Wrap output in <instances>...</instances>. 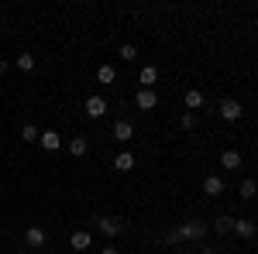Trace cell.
Returning a JSON list of instances; mask_svg holds the SVG:
<instances>
[{
	"mask_svg": "<svg viewBox=\"0 0 258 254\" xmlns=\"http://www.w3.org/2000/svg\"><path fill=\"white\" fill-rule=\"evenodd\" d=\"M131 134H135V127L127 120H117L114 124V141H131Z\"/></svg>",
	"mask_w": 258,
	"mask_h": 254,
	"instance_id": "7",
	"label": "cell"
},
{
	"mask_svg": "<svg viewBox=\"0 0 258 254\" xmlns=\"http://www.w3.org/2000/svg\"><path fill=\"white\" fill-rule=\"evenodd\" d=\"M114 168H117V172H131V168H135V155H131V151H120V155L114 158Z\"/></svg>",
	"mask_w": 258,
	"mask_h": 254,
	"instance_id": "5",
	"label": "cell"
},
{
	"mask_svg": "<svg viewBox=\"0 0 258 254\" xmlns=\"http://www.w3.org/2000/svg\"><path fill=\"white\" fill-rule=\"evenodd\" d=\"M234 230H238L241 237H251L255 234V223H251V220H234Z\"/></svg>",
	"mask_w": 258,
	"mask_h": 254,
	"instance_id": "16",
	"label": "cell"
},
{
	"mask_svg": "<svg viewBox=\"0 0 258 254\" xmlns=\"http://www.w3.org/2000/svg\"><path fill=\"white\" fill-rule=\"evenodd\" d=\"M179 124H182V127H193V124H197V117H193V114H182V120H179Z\"/></svg>",
	"mask_w": 258,
	"mask_h": 254,
	"instance_id": "24",
	"label": "cell"
},
{
	"mask_svg": "<svg viewBox=\"0 0 258 254\" xmlns=\"http://www.w3.org/2000/svg\"><path fill=\"white\" fill-rule=\"evenodd\" d=\"M69 244H73V251H86V247H90V234H86V230H76Z\"/></svg>",
	"mask_w": 258,
	"mask_h": 254,
	"instance_id": "12",
	"label": "cell"
},
{
	"mask_svg": "<svg viewBox=\"0 0 258 254\" xmlns=\"http://www.w3.org/2000/svg\"><path fill=\"white\" fill-rule=\"evenodd\" d=\"M220 117L224 120H238L241 117V103L238 100H224V103H220Z\"/></svg>",
	"mask_w": 258,
	"mask_h": 254,
	"instance_id": "2",
	"label": "cell"
},
{
	"mask_svg": "<svg viewBox=\"0 0 258 254\" xmlns=\"http://www.w3.org/2000/svg\"><path fill=\"white\" fill-rule=\"evenodd\" d=\"M255 193H258V182H255V179H244V182H241V196H244V199H251Z\"/></svg>",
	"mask_w": 258,
	"mask_h": 254,
	"instance_id": "17",
	"label": "cell"
},
{
	"mask_svg": "<svg viewBox=\"0 0 258 254\" xmlns=\"http://www.w3.org/2000/svg\"><path fill=\"white\" fill-rule=\"evenodd\" d=\"M97 79H100V82H114V79H117V72H114L110 65H103V69L97 72Z\"/></svg>",
	"mask_w": 258,
	"mask_h": 254,
	"instance_id": "20",
	"label": "cell"
},
{
	"mask_svg": "<svg viewBox=\"0 0 258 254\" xmlns=\"http://www.w3.org/2000/svg\"><path fill=\"white\" fill-rule=\"evenodd\" d=\"M186 107H189V110H200V107H203V93H200V90H189V93H186Z\"/></svg>",
	"mask_w": 258,
	"mask_h": 254,
	"instance_id": "13",
	"label": "cell"
},
{
	"mask_svg": "<svg viewBox=\"0 0 258 254\" xmlns=\"http://www.w3.org/2000/svg\"><path fill=\"white\" fill-rule=\"evenodd\" d=\"M135 55H138V48H135V45H120V59H124V62H131Z\"/></svg>",
	"mask_w": 258,
	"mask_h": 254,
	"instance_id": "22",
	"label": "cell"
},
{
	"mask_svg": "<svg viewBox=\"0 0 258 254\" xmlns=\"http://www.w3.org/2000/svg\"><path fill=\"white\" fill-rule=\"evenodd\" d=\"M100 254H120V251H117V247H103Z\"/></svg>",
	"mask_w": 258,
	"mask_h": 254,
	"instance_id": "25",
	"label": "cell"
},
{
	"mask_svg": "<svg viewBox=\"0 0 258 254\" xmlns=\"http://www.w3.org/2000/svg\"><path fill=\"white\" fill-rule=\"evenodd\" d=\"M203 230H207V227H203L200 220H189V223L179 227V234H182V237H203Z\"/></svg>",
	"mask_w": 258,
	"mask_h": 254,
	"instance_id": "8",
	"label": "cell"
},
{
	"mask_svg": "<svg viewBox=\"0 0 258 254\" xmlns=\"http://www.w3.org/2000/svg\"><path fill=\"white\" fill-rule=\"evenodd\" d=\"M86 114H90L93 120L103 117V114H107V100H103V97H90V100H86Z\"/></svg>",
	"mask_w": 258,
	"mask_h": 254,
	"instance_id": "1",
	"label": "cell"
},
{
	"mask_svg": "<svg viewBox=\"0 0 258 254\" xmlns=\"http://www.w3.org/2000/svg\"><path fill=\"white\" fill-rule=\"evenodd\" d=\"M86 148H90V144H86V137H73V141H69V151H73L76 158L86 155Z\"/></svg>",
	"mask_w": 258,
	"mask_h": 254,
	"instance_id": "15",
	"label": "cell"
},
{
	"mask_svg": "<svg viewBox=\"0 0 258 254\" xmlns=\"http://www.w3.org/2000/svg\"><path fill=\"white\" fill-rule=\"evenodd\" d=\"M97 227H100V230H103L107 237L120 234V220H114V216H100V220H97Z\"/></svg>",
	"mask_w": 258,
	"mask_h": 254,
	"instance_id": "3",
	"label": "cell"
},
{
	"mask_svg": "<svg viewBox=\"0 0 258 254\" xmlns=\"http://www.w3.org/2000/svg\"><path fill=\"white\" fill-rule=\"evenodd\" d=\"M18 69L31 72V69H35V55H28V52H24V55H18Z\"/></svg>",
	"mask_w": 258,
	"mask_h": 254,
	"instance_id": "19",
	"label": "cell"
},
{
	"mask_svg": "<svg viewBox=\"0 0 258 254\" xmlns=\"http://www.w3.org/2000/svg\"><path fill=\"white\" fill-rule=\"evenodd\" d=\"M220 165L234 172V168H241V155H238V151H224V155H220Z\"/></svg>",
	"mask_w": 258,
	"mask_h": 254,
	"instance_id": "11",
	"label": "cell"
},
{
	"mask_svg": "<svg viewBox=\"0 0 258 254\" xmlns=\"http://www.w3.org/2000/svg\"><path fill=\"white\" fill-rule=\"evenodd\" d=\"M24 240H28L31 247H41V244H45V230H41V227H28V234H24Z\"/></svg>",
	"mask_w": 258,
	"mask_h": 254,
	"instance_id": "10",
	"label": "cell"
},
{
	"mask_svg": "<svg viewBox=\"0 0 258 254\" xmlns=\"http://www.w3.org/2000/svg\"><path fill=\"white\" fill-rule=\"evenodd\" d=\"M38 141H41V148H45V151H59V144H62V137L55 134V131H45Z\"/></svg>",
	"mask_w": 258,
	"mask_h": 254,
	"instance_id": "4",
	"label": "cell"
},
{
	"mask_svg": "<svg viewBox=\"0 0 258 254\" xmlns=\"http://www.w3.org/2000/svg\"><path fill=\"white\" fill-rule=\"evenodd\" d=\"M203 193H207V196H220V193H224V182H220L217 176H207V182H203Z\"/></svg>",
	"mask_w": 258,
	"mask_h": 254,
	"instance_id": "9",
	"label": "cell"
},
{
	"mask_svg": "<svg viewBox=\"0 0 258 254\" xmlns=\"http://www.w3.org/2000/svg\"><path fill=\"white\" fill-rule=\"evenodd\" d=\"M155 103H159V97H155L152 90H138V107L141 110H155Z\"/></svg>",
	"mask_w": 258,
	"mask_h": 254,
	"instance_id": "6",
	"label": "cell"
},
{
	"mask_svg": "<svg viewBox=\"0 0 258 254\" xmlns=\"http://www.w3.org/2000/svg\"><path fill=\"white\" fill-rule=\"evenodd\" d=\"M21 137H24V141H38V127H31V124H24V131H21Z\"/></svg>",
	"mask_w": 258,
	"mask_h": 254,
	"instance_id": "21",
	"label": "cell"
},
{
	"mask_svg": "<svg viewBox=\"0 0 258 254\" xmlns=\"http://www.w3.org/2000/svg\"><path fill=\"white\" fill-rule=\"evenodd\" d=\"M179 240H182L179 230H169V234H165V244H179Z\"/></svg>",
	"mask_w": 258,
	"mask_h": 254,
	"instance_id": "23",
	"label": "cell"
},
{
	"mask_svg": "<svg viewBox=\"0 0 258 254\" xmlns=\"http://www.w3.org/2000/svg\"><path fill=\"white\" fill-rule=\"evenodd\" d=\"M214 227H217V234H227V230H234V216H220Z\"/></svg>",
	"mask_w": 258,
	"mask_h": 254,
	"instance_id": "18",
	"label": "cell"
},
{
	"mask_svg": "<svg viewBox=\"0 0 258 254\" xmlns=\"http://www.w3.org/2000/svg\"><path fill=\"white\" fill-rule=\"evenodd\" d=\"M155 79H159V69H155V65H145V69H141V82H145V90H148Z\"/></svg>",
	"mask_w": 258,
	"mask_h": 254,
	"instance_id": "14",
	"label": "cell"
}]
</instances>
